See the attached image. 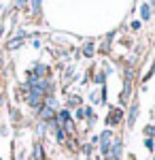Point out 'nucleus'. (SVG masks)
Returning <instances> with one entry per match:
<instances>
[{
	"label": "nucleus",
	"mask_w": 155,
	"mask_h": 160,
	"mask_svg": "<svg viewBox=\"0 0 155 160\" xmlns=\"http://www.w3.org/2000/svg\"><path fill=\"white\" fill-rule=\"evenodd\" d=\"M40 9V0H32V11H38Z\"/></svg>",
	"instance_id": "1a4fd4ad"
},
{
	"label": "nucleus",
	"mask_w": 155,
	"mask_h": 160,
	"mask_svg": "<svg viewBox=\"0 0 155 160\" xmlns=\"http://www.w3.org/2000/svg\"><path fill=\"white\" fill-rule=\"evenodd\" d=\"M102 154L110 158V132H104L102 135Z\"/></svg>",
	"instance_id": "f257e3e1"
},
{
	"label": "nucleus",
	"mask_w": 155,
	"mask_h": 160,
	"mask_svg": "<svg viewBox=\"0 0 155 160\" xmlns=\"http://www.w3.org/2000/svg\"><path fill=\"white\" fill-rule=\"evenodd\" d=\"M83 53H85V56H92V53H94V45H85Z\"/></svg>",
	"instance_id": "423d86ee"
},
{
	"label": "nucleus",
	"mask_w": 155,
	"mask_h": 160,
	"mask_svg": "<svg viewBox=\"0 0 155 160\" xmlns=\"http://www.w3.org/2000/svg\"><path fill=\"white\" fill-rule=\"evenodd\" d=\"M34 160H43V148L40 145H36L34 149Z\"/></svg>",
	"instance_id": "39448f33"
},
{
	"label": "nucleus",
	"mask_w": 155,
	"mask_h": 160,
	"mask_svg": "<svg viewBox=\"0 0 155 160\" xmlns=\"http://www.w3.org/2000/svg\"><path fill=\"white\" fill-rule=\"evenodd\" d=\"M40 118H45V120L53 118V107H45V109H40Z\"/></svg>",
	"instance_id": "7ed1b4c3"
},
{
	"label": "nucleus",
	"mask_w": 155,
	"mask_h": 160,
	"mask_svg": "<svg viewBox=\"0 0 155 160\" xmlns=\"http://www.w3.org/2000/svg\"><path fill=\"white\" fill-rule=\"evenodd\" d=\"M58 141H64V132H62V128H58Z\"/></svg>",
	"instance_id": "9b49d317"
},
{
	"label": "nucleus",
	"mask_w": 155,
	"mask_h": 160,
	"mask_svg": "<svg viewBox=\"0 0 155 160\" xmlns=\"http://www.w3.org/2000/svg\"><path fill=\"white\" fill-rule=\"evenodd\" d=\"M149 15H151V11H149V7L144 4L143 7V19H149Z\"/></svg>",
	"instance_id": "0eeeda50"
},
{
	"label": "nucleus",
	"mask_w": 155,
	"mask_h": 160,
	"mask_svg": "<svg viewBox=\"0 0 155 160\" xmlns=\"http://www.w3.org/2000/svg\"><path fill=\"white\" fill-rule=\"evenodd\" d=\"M60 122H64V124L68 122V111H62L60 113Z\"/></svg>",
	"instance_id": "6e6552de"
},
{
	"label": "nucleus",
	"mask_w": 155,
	"mask_h": 160,
	"mask_svg": "<svg viewBox=\"0 0 155 160\" xmlns=\"http://www.w3.org/2000/svg\"><path fill=\"white\" fill-rule=\"evenodd\" d=\"M134 120H136V107H134L132 113H130V124H134Z\"/></svg>",
	"instance_id": "9d476101"
},
{
	"label": "nucleus",
	"mask_w": 155,
	"mask_h": 160,
	"mask_svg": "<svg viewBox=\"0 0 155 160\" xmlns=\"http://www.w3.org/2000/svg\"><path fill=\"white\" fill-rule=\"evenodd\" d=\"M21 41H24L21 37H17V38H13V41H9V49H17V47L21 45Z\"/></svg>",
	"instance_id": "20e7f679"
},
{
	"label": "nucleus",
	"mask_w": 155,
	"mask_h": 160,
	"mask_svg": "<svg viewBox=\"0 0 155 160\" xmlns=\"http://www.w3.org/2000/svg\"><path fill=\"white\" fill-rule=\"evenodd\" d=\"M119 120H121V111H119V109H115L113 113H110V115H108L106 122H108V124H117Z\"/></svg>",
	"instance_id": "f03ea898"
},
{
	"label": "nucleus",
	"mask_w": 155,
	"mask_h": 160,
	"mask_svg": "<svg viewBox=\"0 0 155 160\" xmlns=\"http://www.w3.org/2000/svg\"><path fill=\"white\" fill-rule=\"evenodd\" d=\"M153 4H155V0H153Z\"/></svg>",
	"instance_id": "f8f14e48"
}]
</instances>
